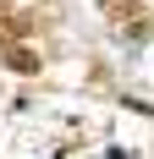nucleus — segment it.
<instances>
[{
    "label": "nucleus",
    "instance_id": "1",
    "mask_svg": "<svg viewBox=\"0 0 154 159\" xmlns=\"http://www.w3.org/2000/svg\"><path fill=\"white\" fill-rule=\"evenodd\" d=\"M6 61H11L17 71H39V55H33L28 44H11V49H6Z\"/></svg>",
    "mask_w": 154,
    "mask_h": 159
},
{
    "label": "nucleus",
    "instance_id": "2",
    "mask_svg": "<svg viewBox=\"0 0 154 159\" xmlns=\"http://www.w3.org/2000/svg\"><path fill=\"white\" fill-rule=\"evenodd\" d=\"M17 33H28V16H0V49H11Z\"/></svg>",
    "mask_w": 154,
    "mask_h": 159
}]
</instances>
